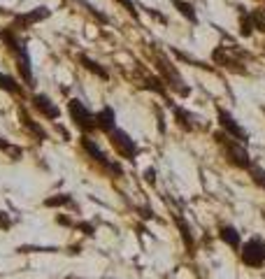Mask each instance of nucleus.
Returning a JSON list of instances; mask_svg holds the SVG:
<instances>
[{"label":"nucleus","mask_w":265,"mask_h":279,"mask_svg":"<svg viewBox=\"0 0 265 279\" xmlns=\"http://www.w3.org/2000/svg\"><path fill=\"white\" fill-rule=\"evenodd\" d=\"M0 42H3V45L7 47V51L14 56L19 75H21V79L26 81V87H33V84H35V77H33V61H30L28 47H26V40L21 37V33H16L12 26H5V28L0 31Z\"/></svg>","instance_id":"nucleus-1"},{"label":"nucleus","mask_w":265,"mask_h":279,"mask_svg":"<svg viewBox=\"0 0 265 279\" xmlns=\"http://www.w3.org/2000/svg\"><path fill=\"white\" fill-rule=\"evenodd\" d=\"M214 140L221 149H223V156L228 158L230 165L235 167H242V170H249L251 167V158H249V152L244 149V144L235 137H230L228 133H214Z\"/></svg>","instance_id":"nucleus-2"},{"label":"nucleus","mask_w":265,"mask_h":279,"mask_svg":"<svg viewBox=\"0 0 265 279\" xmlns=\"http://www.w3.org/2000/svg\"><path fill=\"white\" fill-rule=\"evenodd\" d=\"M68 114H70L72 123H75L81 133H93L95 131V114L81 100L72 98V100L68 102Z\"/></svg>","instance_id":"nucleus-3"},{"label":"nucleus","mask_w":265,"mask_h":279,"mask_svg":"<svg viewBox=\"0 0 265 279\" xmlns=\"http://www.w3.org/2000/svg\"><path fill=\"white\" fill-rule=\"evenodd\" d=\"M51 16V10L47 5H37V7H33V10H28V12H19V14H14L12 16V28H14L16 33H24V31H28V28H33L35 24H40V21H45V19H49Z\"/></svg>","instance_id":"nucleus-4"},{"label":"nucleus","mask_w":265,"mask_h":279,"mask_svg":"<svg viewBox=\"0 0 265 279\" xmlns=\"http://www.w3.org/2000/svg\"><path fill=\"white\" fill-rule=\"evenodd\" d=\"M81 149H84V152L89 154V156L93 158V161H98V163H100V165L105 167L107 173H112V175H114V177H121V175H124V170H121V165H119V163L110 161V158H107V154L103 152V149L98 147V144H95L89 135H84V137H81Z\"/></svg>","instance_id":"nucleus-5"},{"label":"nucleus","mask_w":265,"mask_h":279,"mask_svg":"<svg viewBox=\"0 0 265 279\" xmlns=\"http://www.w3.org/2000/svg\"><path fill=\"white\" fill-rule=\"evenodd\" d=\"M107 135H110L112 147L116 149V154H119L121 158L135 161V156H137V144H135V140H133L128 133L121 131V128H114V131H110Z\"/></svg>","instance_id":"nucleus-6"},{"label":"nucleus","mask_w":265,"mask_h":279,"mask_svg":"<svg viewBox=\"0 0 265 279\" xmlns=\"http://www.w3.org/2000/svg\"><path fill=\"white\" fill-rule=\"evenodd\" d=\"M242 263L249 268H260L265 263V242L260 238H251L242 247Z\"/></svg>","instance_id":"nucleus-7"},{"label":"nucleus","mask_w":265,"mask_h":279,"mask_svg":"<svg viewBox=\"0 0 265 279\" xmlns=\"http://www.w3.org/2000/svg\"><path fill=\"white\" fill-rule=\"evenodd\" d=\"M158 70H160V75H163V81H168V87H172L177 93H181V96H189V87H184L179 72L175 70V66H172L168 58H158Z\"/></svg>","instance_id":"nucleus-8"},{"label":"nucleus","mask_w":265,"mask_h":279,"mask_svg":"<svg viewBox=\"0 0 265 279\" xmlns=\"http://www.w3.org/2000/svg\"><path fill=\"white\" fill-rule=\"evenodd\" d=\"M216 114H219V123L226 128V131H228V135H230V137H235V140H240L242 144L249 142V133H247L244 128H242L240 123L235 121V119L230 117L228 112H226V110H219Z\"/></svg>","instance_id":"nucleus-9"},{"label":"nucleus","mask_w":265,"mask_h":279,"mask_svg":"<svg viewBox=\"0 0 265 279\" xmlns=\"http://www.w3.org/2000/svg\"><path fill=\"white\" fill-rule=\"evenodd\" d=\"M33 107H35L45 119H51V121H56V119L60 117V107L56 105L49 96H45V93H35V96H33Z\"/></svg>","instance_id":"nucleus-10"},{"label":"nucleus","mask_w":265,"mask_h":279,"mask_svg":"<svg viewBox=\"0 0 265 279\" xmlns=\"http://www.w3.org/2000/svg\"><path fill=\"white\" fill-rule=\"evenodd\" d=\"M19 121H21V126H24V128H26V131H28V133H30V135L35 137L37 142H45V140H49V133H47V131H45V128H42V126H40V123H37V121H35V119L30 117L28 112H26V107H24V105H21V107H19Z\"/></svg>","instance_id":"nucleus-11"},{"label":"nucleus","mask_w":265,"mask_h":279,"mask_svg":"<svg viewBox=\"0 0 265 279\" xmlns=\"http://www.w3.org/2000/svg\"><path fill=\"white\" fill-rule=\"evenodd\" d=\"M95 128L103 133H110L116 128V114L112 107H103V110L95 114Z\"/></svg>","instance_id":"nucleus-12"},{"label":"nucleus","mask_w":265,"mask_h":279,"mask_svg":"<svg viewBox=\"0 0 265 279\" xmlns=\"http://www.w3.org/2000/svg\"><path fill=\"white\" fill-rule=\"evenodd\" d=\"M77 61H79V66L84 68V70L93 72L95 77H100V79H110V72H107L105 68H103L98 61H93V58H89V56H86V54H79V56H77Z\"/></svg>","instance_id":"nucleus-13"},{"label":"nucleus","mask_w":265,"mask_h":279,"mask_svg":"<svg viewBox=\"0 0 265 279\" xmlns=\"http://www.w3.org/2000/svg\"><path fill=\"white\" fill-rule=\"evenodd\" d=\"M219 240H223L230 249H237L242 244L240 233H237V228H233V226H223V228L219 230Z\"/></svg>","instance_id":"nucleus-14"},{"label":"nucleus","mask_w":265,"mask_h":279,"mask_svg":"<svg viewBox=\"0 0 265 279\" xmlns=\"http://www.w3.org/2000/svg\"><path fill=\"white\" fill-rule=\"evenodd\" d=\"M0 89L12 93V96H21V93H24V84H19L14 77L5 75V72H0Z\"/></svg>","instance_id":"nucleus-15"},{"label":"nucleus","mask_w":265,"mask_h":279,"mask_svg":"<svg viewBox=\"0 0 265 279\" xmlns=\"http://www.w3.org/2000/svg\"><path fill=\"white\" fill-rule=\"evenodd\" d=\"M175 223H177V228H179L181 238H184V244H186V249H189V254H193V247H195V242H193V235H191L189 223H186L184 219L179 217V214H175Z\"/></svg>","instance_id":"nucleus-16"},{"label":"nucleus","mask_w":265,"mask_h":279,"mask_svg":"<svg viewBox=\"0 0 265 279\" xmlns=\"http://www.w3.org/2000/svg\"><path fill=\"white\" fill-rule=\"evenodd\" d=\"M214 61L219 63V66H226L228 70H237V72H244V68L240 66V63L235 61V58H230L228 54H226V49H216L214 51Z\"/></svg>","instance_id":"nucleus-17"},{"label":"nucleus","mask_w":265,"mask_h":279,"mask_svg":"<svg viewBox=\"0 0 265 279\" xmlns=\"http://www.w3.org/2000/svg\"><path fill=\"white\" fill-rule=\"evenodd\" d=\"M175 117H177V123H179L184 131H193L195 128V117L193 114H189L186 110H181V107H175Z\"/></svg>","instance_id":"nucleus-18"},{"label":"nucleus","mask_w":265,"mask_h":279,"mask_svg":"<svg viewBox=\"0 0 265 279\" xmlns=\"http://www.w3.org/2000/svg\"><path fill=\"white\" fill-rule=\"evenodd\" d=\"M45 207H75V203H72V196L60 193V196H54V198H47Z\"/></svg>","instance_id":"nucleus-19"},{"label":"nucleus","mask_w":265,"mask_h":279,"mask_svg":"<svg viewBox=\"0 0 265 279\" xmlns=\"http://www.w3.org/2000/svg\"><path fill=\"white\" fill-rule=\"evenodd\" d=\"M172 5L177 7V12L179 14H184L189 21H198V16H195V10H193V5H189V3H184V0H172Z\"/></svg>","instance_id":"nucleus-20"},{"label":"nucleus","mask_w":265,"mask_h":279,"mask_svg":"<svg viewBox=\"0 0 265 279\" xmlns=\"http://www.w3.org/2000/svg\"><path fill=\"white\" fill-rule=\"evenodd\" d=\"M0 152L12 154V161H19V158L24 156V149H21V147H14V144H10V142H5L3 137H0Z\"/></svg>","instance_id":"nucleus-21"},{"label":"nucleus","mask_w":265,"mask_h":279,"mask_svg":"<svg viewBox=\"0 0 265 279\" xmlns=\"http://www.w3.org/2000/svg\"><path fill=\"white\" fill-rule=\"evenodd\" d=\"M249 175H251V179H254L256 186L265 188V170H263V167H260V165H254V163H251Z\"/></svg>","instance_id":"nucleus-22"},{"label":"nucleus","mask_w":265,"mask_h":279,"mask_svg":"<svg viewBox=\"0 0 265 279\" xmlns=\"http://www.w3.org/2000/svg\"><path fill=\"white\" fill-rule=\"evenodd\" d=\"M145 89H149V91H156L158 96H165V87H163V81L156 79V77H145Z\"/></svg>","instance_id":"nucleus-23"},{"label":"nucleus","mask_w":265,"mask_h":279,"mask_svg":"<svg viewBox=\"0 0 265 279\" xmlns=\"http://www.w3.org/2000/svg\"><path fill=\"white\" fill-rule=\"evenodd\" d=\"M19 254H35V251H47V254H54V251H58L56 247H33V244H24V247L16 249Z\"/></svg>","instance_id":"nucleus-24"},{"label":"nucleus","mask_w":265,"mask_h":279,"mask_svg":"<svg viewBox=\"0 0 265 279\" xmlns=\"http://www.w3.org/2000/svg\"><path fill=\"white\" fill-rule=\"evenodd\" d=\"M251 24H254L258 31L265 33V10H254L251 12Z\"/></svg>","instance_id":"nucleus-25"},{"label":"nucleus","mask_w":265,"mask_h":279,"mask_svg":"<svg viewBox=\"0 0 265 279\" xmlns=\"http://www.w3.org/2000/svg\"><path fill=\"white\" fill-rule=\"evenodd\" d=\"M77 228H79L84 235H89V238H93V235H95V226H93V223L81 221V223H77Z\"/></svg>","instance_id":"nucleus-26"},{"label":"nucleus","mask_w":265,"mask_h":279,"mask_svg":"<svg viewBox=\"0 0 265 279\" xmlns=\"http://www.w3.org/2000/svg\"><path fill=\"white\" fill-rule=\"evenodd\" d=\"M10 228H12V219H10V214L0 209V230H10Z\"/></svg>","instance_id":"nucleus-27"},{"label":"nucleus","mask_w":265,"mask_h":279,"mask_svg":"<svg viewBox=\"0 0 265 279\" xmlns=\"http://www.w3.org/2000/svg\"><path fill=\"white\" fill-rule=\"evenodd\" d=\"M242 35H251V21H249V16L242 12Z\"/></svg>","instance_id":"nucleus-28"},{"label":"nucleus","mask_w":265,"mask_h":279,"mask_svg":"<svg viewBox=\"0 0 265 279\" xmlns=\"http://www.w3.org/2000/svg\"><path fill=\"white\" fill-rule=\"evenodd\" d=\"M121 5H126V10L130 12L133 16H137V10H135V5H133V0H119Z\"/></svg>","instance_id":"nucleus-29"},{"label":"nucleus","mask_w":265,"mask_h":279,"mask_svg":"<svg viewBox=\"0 0 265 279\" xmlns=\"http://www.w3.org/2000/svg\"><path fill=\"white\" fill-rule=\"evenodd\" d=\"M56 221L60 223V226H72V221L68 217H65V214H58V217H56Z\"/></svg>","instance_id":"nucleus-30"},{"label":"nucleus","mask_w":265,"mask_h":279,"mask_svg":"<svg viewBox=\"0 0 265 279\" xmlns=\"http://www.w3.org/2000/svg\"><path fill=\"white\" fill-rule=\"evenodd\" d=\"M154 167H149V170H147V173H145V177H147V182H149V184H154Z\"/></svg>","instance_id":"nucleus-31"}]
</instances>
